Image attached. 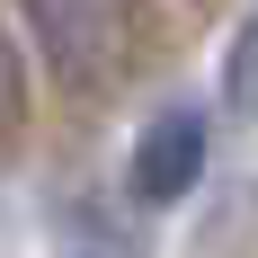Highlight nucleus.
<instances>
[{
	"instance_id": "1",
	"label": "nucleus",
	"mask_w": 258,
	"mask_h": 258,
	"mask_svg": "<svg viewBox=\"0 0 258 258\" xmlns=\"http://www.w3.org/2000/svg\"><path fill=\"white\" fill-rule=\"evenodd\" d=\"M36 45L62 80H107L125 62V36H134V9L125 0H18Z\"/></svg>"
},
{
	"instance_id": "2",
	"label": "nucleus",
	"mask_w": 258,
	"mask_h": 258,
	"mask_svg": "<svg viewBox=\"0 0 258 258\" xmlns=\"http://www.w3.org/2000/svg\"><path fill=\"white\" fill-rule=\"evenodd\" d=\"M196 178H205V107L152 116V134L134 143V196L143 205H178Z\"/></svg>"
},
{
	"instance_id": "3",
	"label": "nucleus",
	"mask_w": 258,
	"mask_h": 258,
	"mask_svg": "<svg viewBox=\"0 0 258 258\" xmlns=\"http://www.w3.org/2000/svg\"><path fill=\"white\" fill-rule=\"evenodd\" d=\"M223 107H232V116H258V9L240 18V36H232V62H223Z\"/></svg>"
},
{
	"instance_id": "4",
	"label": "nucleus",
	"mask_w": 258,
	"mask_h": 258,
	"mask_svg": "<svg viewBox=\"0 0 258 258\" xmlns=\"http://www.w3.org/2000/svg\"><path fill=\"white\" fill-rule=\"evenodd\" d=\"M18 116H27V80H18V45L0 36V134L18 125Z\"/></svg>"
}]
</instances>
